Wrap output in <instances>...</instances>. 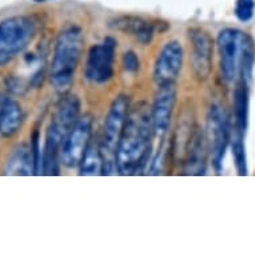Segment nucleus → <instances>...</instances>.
I'll return each mask as SVG.
<instances>
[{
    "label": "nucleus",
    "mask_w": 255,
    "mask_h": 255,
    "mask_svg": "<svg viewBox=\"0 0 255 255\" xmlns=\"http://www.w3.org/2000/svg\"><path fill=\"white\" fill-rule=\"evenodd\" d=\"M36 1H44V0H36Z\"/></svg>",
    "instance_id": "nucleus-22"
},
{
    "label": "nucleus",
    "mask_w": 255,
    "mask_h": 255,
    "mask_svg": "<svg viewBox=\"0 0 255 255\" xmlns=\"http://www.w3.org/2000/svg\"><path fill=\"white\" fill-rule=\"evenodd\" d=\"M175 103V83H166L158 86V91L155 94L154 103L151 107V117H152L155 135L164 136L168 132Z\"/></svg>",
    "instance_id": "nucleus-10"
},
{
    "label": "nucleus",
    "mask_w": 255,
    "mask_h": 255,
    "mask_svg": "<svg viewBox=\"0 0 255 255\" xmlns=\"http://www.w3.org/2000/svg\"><path fill=\"white\" fill-rule=\"evenodd\" d=\"M23 123V110L13 98L0 92V134L12 136Z\"/></svg>",
    "instance_id": "nucleus-13"
},
{
    "label": "nucleus",
    "mask_w": 255,
    "mask_h": 255,
    "mask_svg": "<svg viewBox=\"0 0 255 255\" xmlns=\"http://www.w3.org/2000/svg\"><path fill=\"white\" fill-rule=\"evenodd\" d=\"M130 111V99L126 95H119L114 99L106 115L103 132L101 136V150L105 159L103 175H113L118 171L117 147L122 131Z\"/></svg>",
    "instance_id": "nucleus-4"
},
{
    "label": "nucleus",
    "mask_w": 255,
    "mask_h": 255,
    "mask_svg": "<svg viewBox=\"0 0 255 255\" xmlns=\"http://www.w3.org/2000/svg\"><path fill=\"white\" fill-rule=\"evenodd\" d=\"M255 1L254 0H237L235 4V16L238 17V20L247 23L250 21L254 16Z\"/></svg>",
    "instance_id": "nucleus-20"
},
{
    "label": "nucleus",
    "mask_w": 255,
    "mask_h": 255,
    "mask_svg": "<svg viewBox=\"0 0 255 255\" xmlns=\"http://www.w3.org/2000/svg\"><path fill=\"white\" fill-rule=\"evenodd\" d=\"M36 32L28 16H13L0 21V67L11 63L29 46Z\"/></svg>",
    "instance_id": "nucleus-5"
},
{
    "label": "nucleus",
    "mask_w": 255,
    "mask_h": 255,
    "mask_svg": "<svg viewBox=\"0 0 255 255\" xmlns=\"http://www.w3.org/2000/svg\"><path fill=\"white\" fill-rule=\"evenodd\" d=\"M193 44V70L199 80H206L211 72L213 40L203 29H193L190 32Z\"/></svg>",
    "instance_id": "nucleus-12"
},
{
    "label": "nucleus",
    "mask_w": 255,
    "mask_h": 255,
    "mask_svg": "<svg viewBox=\"0 0 255 255\" xmlns=\"http://www.w3.org/2000/svg\"><path fill=\"white\" fill-rule=\"evenodd\" d=\"M205 135L214 168L218 174H221L227 147L230 144L231 130L226 111L218 103H214L210 107Z\"/></svg>",
    "instance_id": "nucleus-6"
},
{
    "label": "nucleus",
    "mask_w": 255,
    "mask_h": 255,
    "mask_svg": "<svg viewBox=\"0 0 255 255\" xmlns=\"http://www.w3.org/2000/svg\"><path fill=\"white\" fill-rule=\"evenodd\" d=\"M105 171V159L101 150V140H91L83 158L79 163V174L84 176L103 175Z\"/></svg>",
    "instance_id": "nucleus-17"
},
{
    "label": "nucleus",
    "mask_w": 255,
    "mask_h": 255,
    "mask_svg": "<svg viewBox=\"0 0 255 255\" xmlns=\"http://www.w3.org/2000/svg\"><path fill=\"white\" fill-rule=\"evenodd\" d=\"M154 135L151 107L144 102L130 106L117 147L118 172L132 175L143 171L150 159Z\"/></svg>",
    "instance_id": "nucleus-1"
},
{
    "label": "nucleus",
    "mask_w": 255,
    "mask_h": 255,
    "mask_svg": "<svg viewBox=\"0 0 255 255\" xmlns=\"http://www.w3.org/2000/svg\"><path fill=\"white\" fill-rule=\"evenodd\" d=\"M184 50L178 40H170L162 47L154 66L155 83H175L183 68Z\"/></svg>",
    "instance_id": "nucleus-9"
},
{
    "label": "nucleus",
    "mask_w": 255,
    "mask_h": 255,
    "mask_svg": "<svg viewBox=\"0 0 255 255\" xmlns=\"http://www.w3.org/2000/svg\"><path fill=\"white\" fill-rule=\"evenodd\" d=\"M92 117L86 114L79 118L76 125L63 140L60 148V163L68 168L79 167V163L91 142Z\"/></svg>",
    "instance_id": "nucleus-8"
},
{
    "label": "nucleus",
    "mask_w": 255,
    "mask_h": 255,
    "mask_svg": "<svg viewBox=\"0 0 255 255\" xmlns=\"http://www.w3.org/2000/svg\"><path fill=\"white\" fill-rule=\"evenodd\" d=\"M7 175H32L35 174L34 155L31 146L24 143L17 144L12 150L5 163Z\"/></svg>",
    "instance_id": "nucleus-15"
},
{
    "label": "nucleus",
    "mask_w": 255,
    "mask_h": 255,
    "mask_svg": "<svg viewBox=\"0 0 255 255\" xmlns=\"http://www.w3.org/2000/svg\"><path fill=\"white\" fill-rule=\"evenodd\" d=\"M207 140L206 135L195 132L188 139L187 162H186V174L202 175L206 171V155H207Z\"/></svg>",
    "instance_id": "nucleus-14"
},
{
    "label": "nucleus",
    "mask_w": 255,
    "mask_h": 255,
    "mask_svg": "<svg viewBox=\"0 0 255 255\" xmlns=\"http://www.w3.org/2000/svg\"><path fill=\"white\" fill-rule=\"evenodd\" d=\"M80 118V101L75 95H70L62 99L59 103L56 113L51 119V123L47 128V132L51 135H55V138L59 140L66 139L67 134L71 131V128L76 125V122Z\"/></svg>",
    "instance_id": "nucleus-11"
},
{
    "label": "nucleus",
    "mask_w": 255,
    "mask_h": 255,
    "mask_svg": "<svg viewBox=\"0 0 255 255\" xmlns=\"http://www.w3.org/2000/svg\"><path fill=\"white\" fill-rule=\"evenodd\" d=\"M83 46V31L78 25H68L59 34L50 67V82L58 91L68 90L75 79Z\"/></svg>",
    "instance_id": "nucleus-3"
},
{
    "label": "nucleus",
    "mask_w": 255,
    "mask_h": 255,
    "mask_svg": "<svg viewBox=\"0 0 255 255\" xmlns=\"http://www.w3.org/2000/svg\"><path fill=\"white\" fill-rule=\"evenodd\" d=\"M243 135L245 134L239 132V131L235 128L234 132H231L230 144L237 171H238L239 175L245 176L249 174V166H247L246 147H245V142H243Z\"/></svg>",
    "instance_id": "nucleus-19"
},
{
    "label": "nucleus",
    "mask_w": 255,
    "mask_h": 255,
    "mask_svg": "<svg viewBox=\"0 0 255 255\" xmlns=\"http://www.w3.org/2000/svg\"><path fill=\"white\" fill-rule=\"evenodd\" d=\"M114 27L123 31L125 34L134 36L139 43L148 44L154 38L155 28L154 24L144 20L142 17L136 16H123L115 20Z\"/></svg>",
    "instance_id": "nucleus-16"
},
{
    "label": "nucleus",
    "mask_w": 255,
    "mask_h": 255,
    "mask_svg": "<svg viewBox=\"0 0 255 255\" xmlns=\"http://www.w3.org/2000/svg\"><path fill=\"white\" fill-rule=\"evenodd\" d=\"M123 67L127 72H131V74H134V72L139 71V68H140V60H139L138 55L135 54L134 51H126L125 54H123Z\"/></svg>",
    "instance_id": "nucleus-21"
},
{
    "label": "nucleus",
    "mask_w": 255,
    "mask_h": 255,
    "mask_svg": "<svg viewBox=\"0 0 255 255\" xmlns=\"http://www.w3.org/2000/svg\"><path fill=\"white\" fill-rule=\"evenodd\" d=\"M217 47L223 78L235 82L239 76L247 82L253 76L255 47L253 39L238 28H225L218 34Z\"/></svg>",
    "instance_id": "nucleus-2"
},
{
    "label": "nucleus",
    "mask_w": 255,
    "mask_h": 255,
    "mask_svg": "<svg viewBox=\"0 0 255 255\" xmlns=\"http://www.w3.org/2000/svg\"><path fill=\"white\" fill-rule=\"evenodd\" d=\"M117 44L118 42L113 36H107L88 50L84 66L86 79L95 84H105L113 79Z\"/></svg>",
    "instance_id": "nucleus-7"
},
{
    "label": "nucleus",
    "mask_w": 255,
    "mask_h": 255,
    "mask_svg": "<svg viewBox=\"0 0 255 255\" xmlns=\"http://www.w3.org/2000/svg\"><path fill=\"white\" fill-rule=\"evenodd\" d=\"M249 107H250L249 87H247V82L242 80L234 90L235 128L242 134L246 132L249 126Z\"/></svg>",
    "instance_id": "nucleus-18"
}]
</instances>
